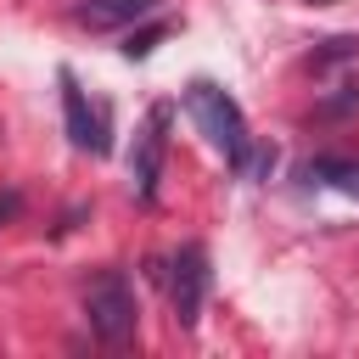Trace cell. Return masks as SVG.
Segmentation results:
<instances>
[{
    "label": "cell",
    "instance_id": "3957f363",
    "mask_svg": "<svg viewBox=\"0 0 359 359\" xmlns=\"http://www.w3.org/2000/svg\"><path fill=\"white\" fill-rule=\"evenodd\" d=\"M168 123H174V107L157 101L135 135V151H129V180H135V196L140 202H157V180H163V151H168Z\"/></svg>",
    "mask_w": 359,
    "mask_h": 359
},
{
    "label": "cell",
    "instance_id": "52a82bcc",
    "mask_svg": "<svg viewBox=\"0 0 359 359\" xmlns=\"http://www.w3.org/2000/svg\"><path fill=\"white\" fill-rule=\"evenodd\" d=\"M303 185H337L348 196H359V157H309L297 168Z\"/></svg>",
    "mask_w": 359,
    "mask_h": 359
},
{
    "label": "cell",
    "instance_id": "30bf717a",
    "mask_svg": "<svg viewBox=\"0 0 359 359\" xmlns=\"http://www.w3.org/2000/svg\"><path fill=\"white\" fill-rule=\"evenodd\" d=\"M17 208H22V196H17V191H6V196H0V224H6Z\"/></svg>",
    "mask_w": 359,
    "mask_h": 359
},
{
    "label": "cell",
    "instance_id": "8992f818",
    "mask_svg": "<svg viewBox=\"0 0 359 359\" xmlns=\"http://www.w3.org/2000/svg\"><path fill=\"white\" fill-rule=\"evenodd\" d=\"M163 0H90V6H79V22L84 28H123V22H140V17H151Z\"/></svg>",
    "mask_w": 359,
    "mask_h": 359
},
{
    "label": "cell",
    "instance_id": "6da1fadb",
    "mask_svg": "<svg viewBox=\"0 0 359 359\" xmlns=\"http://www.w3.org/2000/svg\"><path fill=\"white\" fill-rule=\"evenodd\" d=\"M185 112H191V123L208 135V146H219L224 163H230L236 174H247V163H252V135H247V118H241L236 95H230L224 84H213V79H191V84H185Z\"/></svg>",
    "mask_w": 359,
    "mask_h": 359
},
{
    "label": "cell",
    "instance_id": "277c9868",
    "mask_svg": "<svg viewBox=\"0 0 359 359\" xmlns=\"http://www.w3.org/2000/svg\"><path fill=\"white\" fill-rule=\"evenodd\" d=\"M168 297H174V320L191 331L202 320V297H208V247L202 241H185L168 258Z\"/></svg>",
    "mask_w": 359,
    "mask_h": 359
},
{
    "label": "cell",
    "instance_id": "7a4b0ae2",
    "mask_svg": "<svg viewBox=\"0 0 359 359\" xmlns=\"http://www.w3.org/2000/svg\"><path fill=\"white\" fill-rule=\"evenodd\" d=\"M84 320L95 331V342L107 348H123L135 337V292H129V275L123 269H101L84 292Z\"/></svg>",
    "mask_w": 359,
    "mask_h": 359
},
{
    "label": "cell",
    "instance_id": "9c48e42d",
    "mask_svg": "<svg viewBox=\"0 0 359 359\" xmlns=\"http://www.w3.org/2000/svg\"><path fill=\"white\" fill-rule=\"evenodd\" d=\"M163 34H168V22H151V28H140V34H129V39L118 45V50H123L129 62H140V56H151V45H157Z\"/></svg>",
    "mask_w": 359,
    "mask_h": 359
},
{
    "label": "cell",
    "instance_id": "5b68a950",
    "mask_svg": "<svg viewBox=\"0 0 359 359\" xmlns=\"http://www.w3.org/2000/svg\"><path fill=\"white\" fill-rule=\"evenodd\" d=\"M56 84H62V112H67V140H73L79 151L107 157V151H112V140H107V112L90 107V95L79 90V79H73L67 67L56 73Z\"/></svg>",
    "mask_w": 359,
    "mask_h": 359
},
{
    "label": "cell",
    "instance_id": "ba28073f",
    "mask_svg": "<svg viewBox=\"0 0 359 359\" xmlns=\"http://www.w3.org/2000/svg\"><path fill=\"white\" fill-rule=\"evenodd\" d=\"M342 62H359V34H337V39H325L314 50V73H331Z\"/></svg>",
    "mask_w": 359,
    "mask_h": 359
}]
</instances>
